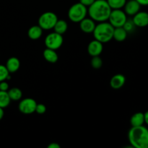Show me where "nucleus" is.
<instances>
[{
	"mask_svg": "<svg viewBox=\"0 0 148 148\" xmlns=\"http://www.w3.org/2000/svg\"><path fill=\"white\" fill-rule=\"evenodd\" d=\"M111 8L106 0H95L88 8V14L95 22L108 21Z\"/></svg>",
	"mask_w": 148,
	"mask_h": 148,
	"instance_id": "nucleus-1",
	"label": "nucleus"
},
{
	"mask_svg": "<svg viewBox=\"0 0 148 148\" xmlns=\"http://www.w3.org/2000/svg\"><path fill=\"white\" fill-rule=\"evenodd\" d=\"M128 140L135 148H147L148 146V129L144 125L132 127L128 132Z\"/></svg>",
	"mask_w": 148,
	"mask_h": 148,
	"instance_id": "nucleus-2",
	"label": "nucleus"
},
{
	"mask_svg": "<svg viewBox=\"0 0 148 148\" xmlns=\"http://www.w3.org/2000/svg\"><path fill=\"white\" fill-rule=\"evenodd\" d=\"M114 30V27L108 23V21L101 22L95 25L92 34L95 40L102 43H105L112 40Z\"/></svg>",
	"mask_w": 148,
	"mask_h": 148,
	"instance_id": "nucleus-3",
	"label": "nucleus"
},
{
	"mask_svg": "<svg viewBox=\"0 0 148 148\" xmlns=\"http://www.w3.org/2000/svg\"><path fill=\"white\" fill-rule=\"evenodd\" d=\"M88 14V8L80 2L75 3L68 10V17L72 22L79 23Z\"/></svg>",
	"mask_w": 148,
	"mask_h": 148,
	"instance_id": "nucleus-4",
	"label": "nucleus"
},
{
	"mask_svg": "<svg viewBox=\"0 0 148 148\" xmlns=\"http://www.w3.org/2000/svg\"><path fill=\"white\" fill-rule=\"evenodd\" d=\"M58 19L57 15L52 12H46L38 18V25L43 30H49L53 28Z\"/></svg>",
	"mask_w": 148,
	"mask_h": 148,
	"instance_id": "nucleus-5",
	"label": "nucleus"
},
{
	"mask_svg": "<svg viewBox=\"0 0 148 148\" xmlns=\"http://www.w3.org/2000/svg\"><path fill=\"white\" fill-rule=\"evenodd\" d=\"M127 20V15L121 9L112 10L108 17V23L114 27H123Z\"/></svg>",
	"mask_w": 148,
	"mask_h": 148,
	"instance_id": "nucleus-6",
	"label": "nucleus"
},
{
	"mask_svg": "<svg viewBox=\"0 0 148 148\" xmlns=\"http://www.w3.org/2000/svg\"><path fill=\"white\" fill-rule=\"evenodd\" d=\"M64 42V38L62 35L59 34L56 32H53L46 36L44 43L46 48L57 50L62 46Z\"/></svg>",
	"mask_w": 148,
	"mask_h": 148,
	"instance_id": "nucleus-7",
	"label": "nucleus"
},
{
	"mask_svg": "<svg viewBox=\"0 0 148 148\" xmlns=\"http://www.w3.org/2000/svg\"><path fill=\"white\" fill-rule=\"evenodd\" d=\"M37 103L33 98H27L22 100L18 105V109L22 114L29 115L36 111Z\"/></svg>",
	"mask_w": 148,
	"mask_h": 148,
	"instance_id": "nucleus-8",
	"label": "nucleus"
},
{
	"mask_svg": "<svg viewBox=\"0 0 148 148\" xmlns=\"http://www.w3.org/2000/svg\"><path fill=\"white\" fill-rule=\"evenodd\" d=\"M103 43L95 39L90 42L88 46V52L91 56H100L103 52Z\"/></svg>",
	"mask_w": 148,
	"mask_h": 148,
	"instance_id": "nucleus-9",
	"label": "nucleus"
},
{
	"mask_svg": "<svg viewBox=\"0 0 148 148\" xmlns=\"http://www.w3.org/2000/svg\"><path fill=\"white\" fill-rule=\"evenodd\" d=\"M132 21L136 27H146L148 25V13L146 12H138L133 16Z\"/></svg>",
	"mask_w": 148,
	"mask_h": 148,
	"instance_id": "nucleus-10",
	"label": "nucleus"
},
{
	"mask_svg": "<svg viewBox=\"0 0 148 148\" xmlns=\"http://www.w3.org/2000/svg\"><path fill=\"white\" fill-rule=\"evenodd\" d=\"M140 7L141 5L136 0H129L127 1L124 5V11L125 12L127 15L134 16L138 12H140Z\"/></svg>",
	"mask_w": 148,
	"mask_h": 148,
	"instance_id": "nucleus-11",
	"label": "nucleus"
},
{
	"mask_svg": "<svg viewBox=\"0 0 148 148\" xmlns=\"http://www.w3.org/2000/svg\"><path fill=\"white\" fill-rule=\"evenodd\" d=\"M79 27H80L81 30H82L83 33H92L94 29H95V22L92 19L90 18H84L83 20L81 22H79Z\"/></svg>",
	"mask_w": 148,
	"mask_h": 148,
	"instance_id": "nucleus-12",
	"label": "nucleus"
},
{
	"mask_svg": "<svg viewBox=\"0 0 148 148\" xmlns=\"http://www.w3.org/2000/svg\"><path fill=\"white\" fill-rule=\"evenodd\" d=\"M126 82V77L122 74H116L111 77L110 85L113 89L118 90L122 88Z\"/></svg>",
	"mask_w": 148,
	"mask_h": 148,
	"instance_id": "nucleus-13",
	"label": "nucleus"
},
{
	"mask_svg": "<svg viewBox=\"0 0 148 148\" xmlns=\"http://www.w3.org/2000/svg\"><path fill=\"white\" fill-rule=\"evenodd\" d=\"M6 67L10 73H14L19 69L20 66V62L17 57H10L6 63Z\"/></svg>",
	"mask_w": 148,
	"mask_h": 148,
	"instance_id": "nucleus-14",
	"label": "nucleus"
},
{
	"mask_svg": "<svg viewBox=\"0 0 148 148\" xmlns=\"http://www.w3.org/2000/svg\"><path fill=\"white\" fill-rule=\"evenodd\" d=\"M43 56L44 59L49 63H56L59 59L58 53H56V50L46 48L43 52Z\"/></svg>",
	"mask_w": 148,
	"mask_h": 148,
	"instance_id": "nucleus-15",
	"label": "nucleus"
},
{
	"mask_svg": "<svg viewBox=\"0 0 148 148\" xmlns=\"http://www.w3.org/2000/svg\"><path fill=\"white\" fill-rule=\"evenodd\" d=\"M43 34V29L38 25H33L29 28L27 31V36L31 40H36L40 38Z\"/></svg>",
	"mask_w": 148,
	"mask_h": 148,
	"instance_id": "nucleus-16",
	"label": "nucleus"
},
{
	"mask_svg": "<svg viewBox=\"0 0 148 148\" xmlns=\"http://www.w3.org/2000/svg\"><path fill=\"white\" fill-rule=\"evenodd\" d=\"M132 127H139L145 124V115L143 112H137L132 116L130 119Z\"/></svg>",
	"mask_w": 148,
	"mask_h": 148,
	"instance_id": "nucleus-17",
	"label": "nucleus"
},
{
	"mask_svg": "<svg viewBox=\"0 0 148 148\" xmlns=\"http://www.w3.org/2000/svg\"><path fill=\"white\" fill-rule=\"evenodd\" d=\"M127 34H128V33L123 27H114L113 38L116 40V41L122 42L126 40L127 37Z\"/></svg>",
	"mask_w": 148,
	"mask_h": 148,
	"instance_id": "nucleus-18",
	"label": "nucleus"
},
{
	"mask_svg": "<svg viewBox=\"0 0 148 148\" xmlns=\"http://www.w3.org/2000/svg\"><path fill=\"white\" fill-rule=\"evenodd\" d=\"M54 32L59 34L63 35L66 32L68 29V24L64 20H58L53 27Z\"/></svg>",
	"mask_w": 148,
	"mask_h": 148,
	"instance_id": "nucleus-19",
	"label": "nucleus"
},
{
	"mask_svg": "<svg viewBox=\"0 0 148 148\" xmlns=\"http://www.w3.org/2000/svg\"><path fill=\"white\" fill-rule=\"evenodd\" d=\"M7 92H8V95L11 101H19L21 99L22 96H23L22 90L18 88H11V89L8 90Z\"/></svg>",
	"mask_w": 148,
	"mask_h": 148,
	"instance_id": "nucleus-20",
	"label": "nucleus"
},
{
	"mask_svg": "<svg viewBox=\"0 0 148 148\" xmlns=\"http://www.w3.org/2000/svg\"><path fill=\"white\" fill-rule=\"evenodd\" d=\"M11 102L7 91L0 90V107L2 108H7Z\"/></svg>",
	"mask_w": 148,
	"mask_h": 148,
	"instance_id": "nucleus-21",
	"label": "nucleus"
},
{
	"mask_svg": "<svg viewBox=\"0 0 148 148\" xmlns=\"http://www.w3.org/2000/svg\"><path fill=\"white\" fill-rule=\"evenodd\" d=\"M111 10L121 9L124 7L127 0H106Z\"/></svg>",
	"mask_w": 148,
	"mask_h": 148,
	"instance_id": "nucleus-22",
	"label": "nucleus"
},
{
	"mask_svg": "<svg viewBox=\"0 0 148 148\" xmlns=\"http://www.w3.org/2000/svg\"><path fill=\"white\" fill-rule=\"evenodd\" d=\"M10 78H11L10 73L7 70L6 66L0 64V82L7 80V79H10Z\"/></svg>",
	"mask_w": 148,
	"mask_h": 148,
	"instance_id": "nucleus-23",
	"label": "nucleus"
},
{
	"mask_svg": "<svg viewBox=\"0 0 148 148\" xmlns=\"http://www.w3.org/2000/svg\"><path fill=\"white\" fill-rule=\"evenodd\" d=\"M91 66H92L93 69H98L102 66L103 65V60L99 56H92V59L90 61Z\"/></svg>",
	"mask_w": 148,
	"mask_h": 148,
	"instance_id": "nucleus-24",
	"label": "nucleus"
},
{
	"mask_svg": "<svg viewBox=\"0 0 148 148\" xmlns=\"http://www.w3.org/2000/svg\"><path fill=\"white\" fill-rule=\"evenodd\" d=\"M135 27L136 26L134 25L132 20H128V19H127V20L126 21V23H124V26H123V27L127 30V33H130V32L132 31Z\"/></svg>",
	"mask_w": 148,
	"mask_h": 148,
	"instance_id": "nucleus-25",
	"label": "nucleus"
},
{
	"mask_svg": "<svg viewBox=\"0 0 148 148\" xmlns=\"http://www.w3.org/2000/svg\"><path fill=\"white\" fill-rule=\"evenodd\" d=\"M46 111V106L43 103H37L36 108V111L38 114H43Z\"/></svg>",
	"mask_w": 148,
	"mask_h": 148,
	"instance_id": "nucleus-26",
	"label": "nucleus"
},
{
	"mask_svg": "<svg viewBox=\"0 0 148 148\" xmlns=\"http://www.w3.org/2000/svg\"><path fill=\"white\" fill-rule=\"evenodd\" d=\"M9 84L6 82V80L0 82V90L1 91H8Z\"/></svg>",
	"mask_w": 148,
	"mask_h": 148,
	"instance_id": "nucleus-27",
	"label": "nucleus"
},
{
	"mask_svg": "<svg viewBox=\"0 0 148 148\" xmlns=\"http://www.w3.org/2000/svg\"><path fill=\"white\" fill-rule=\"evenodd\" d=\"M95 1V0H79V2H80L81 4H83V5H85V7H88L89 6H90Z\"/></svg>",
	"mask_w": 148,
	"mask_h": 148,
	"instance_id": "nucleus-28",
	"label": "nucleus"
},
{
	"mask_svg": "<svg viewBox=\"0 0 148 148\" xmlns=\"http://www.w3.org/2000/svg\"><path fill=\"white\" fill-rule=\"evenodd\" d=\"M48 148H60V145L57 143H51L48 145Z\"/></svg>",
	"mask_w": 148,
	"mask_h": 148,
	"instance_id": "nucleus-29",
	"label": "nucleus"
},
{
	"mask_svg": "<svg viewBox=\"0 0 148 148\" xmlns=\"http://www.w3.org/2000/svg\"><path fill=\"white\" fill-rule=\"evenodd\" d=\"M141 6H148V0H136Z\"/></svg>",
	"mask_w": 148,
	"mask_h": 148,
	"instance_id": "nucleus-30",
	"label": "nucleus"
},
{
	"mask_svg": "<svg viewBox=\"0 0 148 148\" xmlns=\"http://www.w3.org/2000/svg\"><path fill=\"white\" fill-rule=\"evenodd\" d=\"M145 115V123L148 125V111H146L145 113H144Z\"/></svg>",
	"mask_w": 148,
	"mask_h": 148,
	"instance_id": "nucleus-31",
	"label": "nucleus"
},
{
	"mask_svg": "<svg viewBox=\"0 0 148 148\" xmlns=\"http://www.w3.org/2000/svg\"><path fill=\"white\" fill-rule=\"evenodd\" d=\"M4 108H1V107H0V120L2 119L3 116H4Z\"/></svg>",
	"mask_w": 148,
	"mask_h": 148,
	"instance_id": "nucleus-32",
	"label": "nucleus"
}]
</instances>
